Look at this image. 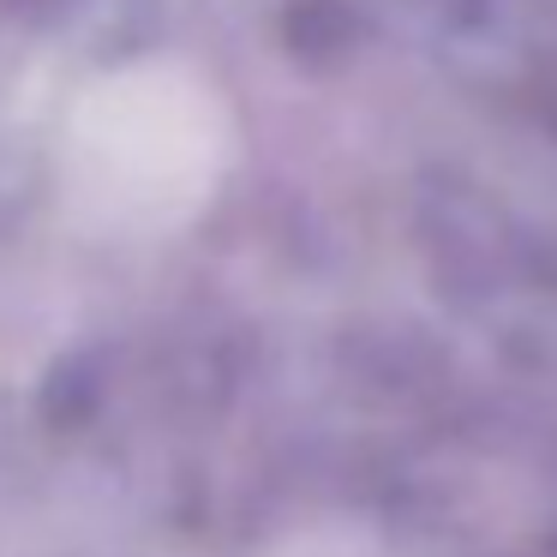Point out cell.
<instances>
[{"label":"cell","instance_id":"1","mask_svg":"<svg viewBox=\"0 0 557 557\" xmlns=\"http://www.w3.org/2000/svg\"><path fill=\"white\" fill-rule=\"evenodd\" d=\"M210 133L181 66L109 73L66 121V198L97 228L157 234L186 222L205 186Z\"/></svg>","mask_w":557,"mask_h":557}]
</instances>
